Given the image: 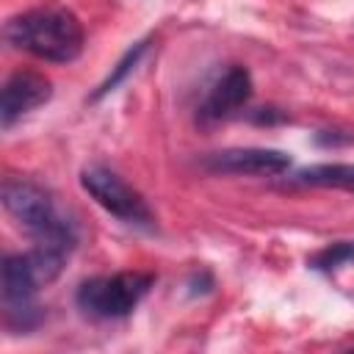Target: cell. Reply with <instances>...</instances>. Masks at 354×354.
<instances>
[{
	"label": "cell",
	"mask_w": 354,
	"mask_h": 354,
	"mask_svg": "<svg viewBox=\"0 0 354 354\" xmlns=\"http://www.w3.org/2000/svg\"><path fill=\"white\" fill-rule=\"evenodd\" d=\"M14 50L30 53L50 64H69L83 53V25L66 8H33L11 17L3 28Z\"/></svg>",
	"instance_id": "cell-1"
},
{
	"label": "cell",
	"mask_w": 354,
	"mask_h": 354,
	"mask_svg": "<svg viewBox=\"0 0 354 354\" xmlns=\"http://www.w3.org/2000/svg\"><path fill=\"white\" fill-rule=\"evenodd\" d=\"M0 196H3V207L36 238V243H53L69 252L75 249L77 227L61 210V205L47 188L25 177H6Z\"/></svg>",
	"instance_id": "cell-2"
},
{
	"label": "cell",
	"mask_w": 354,
	"mask_h": 354,
	"mask_svg": "<svg viewBox=\"0 0 354 354\" xmlns=\"http://www.w3.org/2000/svg\"><path fill=\"white\" fill-rule=\"evenodd\" d=\"M152 285H155V274L116 271V274L83 279L75 293V301L80 313L88 318L116 321V318H127L141 304V299L152 290Z\"/></svg>",
	"instance_id": "cell-3"
},
{
	"label": "cell",
	"mask_w": 354,
	"mask_h": 354,
	"mask_svg": "<svg viewBox=\"0 0 354 354\" xmlns=\"http://www.w3.org/2000/svg\"><path fill=\"white\" fill-rule=\"evenodd\" d=\"M80 185L83 191L111 216L136 224V227H152V210L147 205V199L124 180L119 177L113 169L108 166H86L80 171Z\"/></svg>",
	"instance_id": "cell-4"
},
{
	"label": "cell",
	"mask_w": 354,
	"mask_h": 354,
	"mask_svg": "<svg viewBox=\"0 0 354 354\" xmlns=\"http://www.w3.org/2000/svg\"><path fill=\"white\" fill-rule=\"evenodd\" d=\"M202 166L213 174H252V177H274L290 169V155L268 147H238L221 149L202 160Z\"/></svg>",
	"instance_id": "cell-5"
},
{
	"label": "cell",
	"mask_w": 354,
	"mask_h": 354,
	"mask_svg": "<svg viewBox=\"0 0 354 354\" xmlns=\"http://www.w3.org/2000/svg\"><path fill=\"white\" fill-rule=\"evenodd\" d=\"M50 97H53V83L41 72H33V69L11 72L8 80L3 83V94H0V122H3V127L8 130L19 116L36 111Z\"/></svg>",
	"instance_id": "cell-6"
},
{
	"label": "cell",
	"mask_w": 354,
	"mask_h": 354,
	"mask_svg": "<svg viewBox=\"0 0 354 354\" xmlns=\"http://www.w3.org/2000/svg\"><path fill=\"white\" fill-rule=\"evenodd\" d=\"M252 97V75L246 66L232 64L230 69H224L216 83L210 86L207 97L199 105V119L202 122H221L235 116Z\"/></svg>",
	"instance_id": "cell-7"
},
{
	"label": "cell",
	"mask_w": 354,
	"mask_h": 354,
	"mask_svg": "<svg viewBox=\"0 0 354 354\" xmlns=\"http://www.w3.org/2000/svg\"><path fill=\"white\" fill-rule=\"evenodd\" d=\"M296 185H313V188H337L354 194V163H315L304 166L293 177Z\"/></svg>",
	"instance_id": "cell-8"
},
{
	"label": "cell",
	"mask_w": 354,
	"mask_h": 354,
	"mask_svg": "<svg viewBox=\"0 0 354 354\" xmlns=\"http://www.w3.org/2000/svg\"><path fill=\"white\" fill-rule=\"evenodd\" d=\"M351 260H354V241H335V243L318 249L307 260V266L315 268V271H335V268H340Z\"/></svg>",
	"instance_id": "cell-9"
},
{
	"label": "cell",
	"mask_w": 354,
	"mask_h": 354,
	"mask_svg": "<svg viewBox=\"0 0 354 354\" xmlns=\"http://www.w3.org/2000/svg\"><path fill=\"white\" fill-rule=\"evenodd\" d=\"M144 50H147V41L133 44V47H130V50H127V53L119 58V64L113 66V72H111V75L102 80V86H100V88L91 94V100H100V97L111 94V91H113V88H116V86H119V83H122V80H124V77H127V75L136 69V64H138V58L144 55Z\"/></svg>",
	"instance_id": "cell-10"
}]
</instances>
